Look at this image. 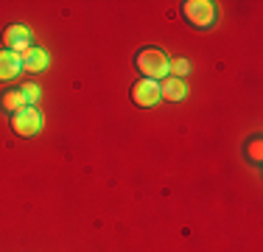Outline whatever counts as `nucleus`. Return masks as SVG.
I'll use <instances>...</instances> for the list:
<instances>
[{
    "label": "nucleus",
    "mask_w": 263,
    "mask_h": 252,
    "mask_svg": "<svg viewBox=\"0 0 263 252\" xmlns=\"http://www.w3.org/2000/svg\"><path fill=\"white\" fill-rule=\"evenodd\" d=\"M137 70H140L146 79H162L168 73V59L160 48H143L137 53Z\"/></svg>",
    "instance_id": "f257e3e1"
},
{
    "label": "nucleus",
    "mask_w": 263,
    "mask_h": 252,
    "mask_svg": "<svg viewBox=\"0 0 263 252\" xmlns=\"http://www.w3.org/2000/svg\"><path fill=\"white\" fill-rule=\"evenodd\" d=\"M185 17L191 20L193 25H199V28H208V25L216 20V9H213L210 0H187L182 6Z\"/></svg>",
    "instance_id": "f03ea898"
},
{
    "label": "nucleus",
    "mask_w": 263,
    "mask_h": 252,
    "mask_svg": "<svg viewBox=\"0 0 263 252\" xmlns=\"http://www.w3.org/2000/svg\"><path fill=\"white\" fill-rule=\"evenodd\" d=\"M40 123H42V118H40V112H36L34 106H26V110L14 112V118H11V129H14L17 135H23V137L40 132Z\"/></svg>",
    "instance_id": "7ed1b4c3"
},
{
    "label": "nucleus",
    "mask_w": 263,
    "mask_h": 252,
    "mask_svg": "<svg viewBox=\"0 0 263 252\" xmlns=\"http://www.w3.org/2000/svg\"><path fill=\"white\" fill-rule=\"evenodd\" d=\"M132 101H135L137 106H154V104L160 101V87H157V81H152V79L135 81V87H132Z\"/></svg>",
    "instance_id": "20e7f679"
},
{
    "label": "nucleus",
    "mask_w": 263,
    "mask_h": 252,
    "mask_svg": "<svg viewBox=\"0 0 263 252\" xmlns=\"http://www.w3.org/2000/svg\"><path fill=\"white\" fill-rule=\"evenodd\" d=\"M20 65L26 67L28 73H42L48 67V53L42 48H26L20 53Z\"/></svg>",
    "instance_id": "39448f33"
},
{
    "label": "nucleus",
    "mask_w": 263,
    "mask_h": 252,
    "mask_svg": "<svg viewBox=\"0 0 263 252\" xmlns=\"http://www.w3.org/2000/svg\"><path fill=\"white\" fill-rule=\"evenodd\" d=\"M3 45L11 48L17 53V50H26L28 48V28L26 25H9L3 34Z\"/></svg>",
    "instance_id": "423d86ee"
},
{
    "label": "nucleus",
    "mask_w": 263,
    "mask_h": 252,
    "mask_svg": "<svg viewBox=\"0 0 263 252\" xmlns=\"http://www.w3.org/2000/svg\"><path fill=\"white\" fill-rule=\"evenodd\" d=\"M20 53L14 50H0V81H9L20 73Z\"/></svg>",
    "instance_id": "0eeeda50"
},
{
    "label": "nucleus",
    "mask_w": 263,
    "mask_h": 252,
    "mask_svg": "<svg viewBox=\"0 0 263 252\" xmlns=\"http://www.w3.org/2000/svg\"><path fill=\"white\" fill-rule=\"evenodd\" d=\"M0 106L14 115V112L26 110L28 101H26V96H23V90H9V93H3V98H0Z\"/></svg>",
    "instance_id": "6e6552de"
},
{
    "label": "nucleus",
    "mask_w": 263,
    "mask_h": 252,
    "mask_svg": "<svg viewBox=\"0 0 263 252\" xmlns=\"http://www.w3.org/2000/svg\"><path fill=\"white\" fill-rule=\"evenodd\" d=\"M160 98H168V101H182L185 98V84L182 79H165L160 87Z\"/></svg>",
    "instance_id": "1a4fd4ad"
},
{
    "label": "nucleus",
    "mask_w": 263,
    "mask_h": 252,
    "mask_svg": "<svg viewBox=\"0 0 263 252\" xmlns=\"http://www.w3.org/2000/svg\"><path fill=\"white\" fill-rule=\"evenodd\" d=\"M168 70L174 73V79H182V76L187 73V59H174V62H168Z\"/></svg>",
    "instance_id": "9d476101"
},
{
    "label": "nucleus",
    "mask_w": 263,
    "mask_h": 252,
    "mask_svg": "<svg viewBox=\"0 0 263 252\" xmlns=\"http://www.w3.org/2000/svg\"><path fill=\"white\" fill-rule=\"evenodd\" d=\"M20 90H23V96H26L28 104H36V101H40V87L36 84H23Z\"/></svg>",
    "instance_id": "9b49d317"
}]
</instances>
